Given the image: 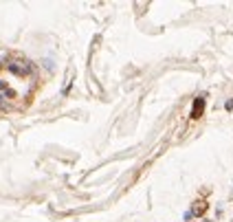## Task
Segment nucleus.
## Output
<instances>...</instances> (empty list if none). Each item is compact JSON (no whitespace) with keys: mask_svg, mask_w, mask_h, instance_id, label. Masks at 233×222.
Here are the masks:
<instances>
[{"mask_svg":"<svg viewBox=\"0 0 233 222\" xmlns=\"http://www.w3.org/2000/svg\"><path fill=\"white\" fill-rule=\"evenodd\" d=\"M202 106H204V103H202V99H198V101H196V106H193V112H191V116H193V119H196V116L200 114Z\"/></svg>","mask_w":233,"mask_h":222,"instance_id":"nucleus-1","label":"nucleus"}]
</instances>
